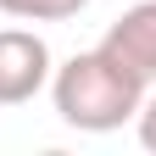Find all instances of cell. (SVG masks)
Segmentation results:
<instances>
[{"mask_svg": "<svg viewBox=\"0 0 156 156\" xmlns=\"http://www.w3.org/2000/svg\"><path fill=\"white\" fill-rule=\"evenodd\" d=\"M145 89L151 84H140V78H134L123 62H112L101 45L67 56V62L50 73V101L62 112V123L78 128V134H112V128H123L128 117H140Z\"/></svg>", "mask_w": 156, "mask_h": 156, "instance_id": "1", "label": "cell"}, {"mask_svg": "<svg viewBox=\"0 0 156 156\" xmlns=\"http://www.w3.org/2000/svg\"><path fill=\"white\" fill-rule=\"evenodd\" d=\"M50 45L28 28H0V106H23L50 84Z\"/></svg>", "mask_w": 156, "mask_h": 156, "instance_id": "2", "label": "cell"}, {"mask_svg": "<svg viewBox=\"0 0 156 156\" xmlns=\"http://www.w3.org/2000/svg\"><path fill=\"white\" fill-rule=\"evenodd\" d=\"M101 50L112 56V62H123L140 84H156V0L128 6V11L106 28Z\"/></svg>", "mask_w": 156, "mask_h": 156, "instance_id": "3", "label": "cell"}, {"mask_svg": "<svg viewBox=\"0 0 156 156\" xmlns=\"http://www.w3.org/2000/svg\"><path fill=\"white\" fill-rule=\"evenodd\" d=\"M89 0H0V11L17 17V23H67L78 17Z\"/></svg>", "mask_w": 156, "mask_h": 156, "instance_id": "4", "label": "cell"}, {"mask_svg": "<svg viewBox=\"0 0 156 156\" xmlns=\"http://www.w3.org/2000/svg\"><path fill=\"white\" fill-rule=\"evenodd\" d=\"M134 123H140V145H145V151H156V95H151V89H145L140 117H134Z\"/></svg>", "mask_w": 156, "mask_h": 156, "instance_id": "5", "label": "cell"}]
</instances>
